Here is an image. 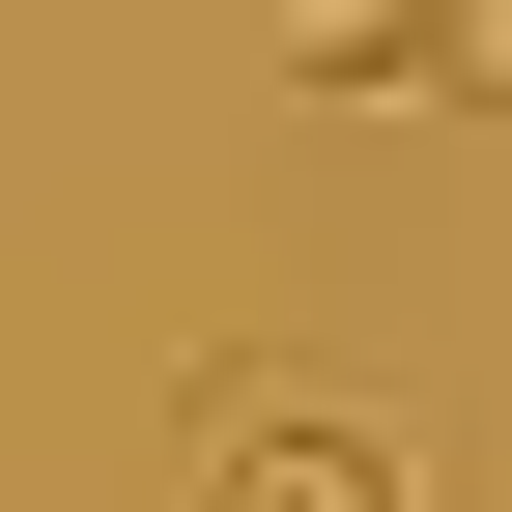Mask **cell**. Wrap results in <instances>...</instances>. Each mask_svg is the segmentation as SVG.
<instances>
[{
    "mask_svg": "<svg viewBox=\"0 0 512 512\" xmlns=\"http://www.w3.org/2000/svg\"><path fill=\"white\" fill-rule=\"evenodd\" d=\"M200 456V512H427L399 427H342V399H256V427H171Z\"/></svg>",
    "mask_w": 512,
    "mask_h": 512,
    "instance_id": "6da1fadb",
    "label": "cell"
}]
</instances>
